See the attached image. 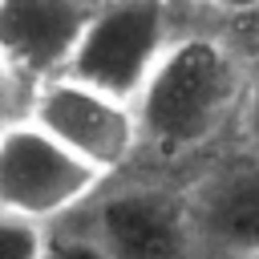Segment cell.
<instances>
[{
  "label": "cell",
  "instance_id": "cell-1",
  "mask_svg": "<svg viewBox=\"0 0 259 259\" xmlns=\"http://www.w3.org/2000/svg\"><path fill=\"white\" fill-rule=\"evenodd\" d=\"M251 73L219 36L170 40L134 97L142 142L158 154H186L210 142L247 101Z\"/></svg>",
  "mask_w": 259,
  "mask_h": 259
},
{
  "label": "cell",
  "instance_id": "cell-2",
  "mask_svg": "<svg viewBox=\"0 0 259 259\" xmlns=\"http://www.w3.org/2000/svg\"><path fill=\"white\" fill-rule=\"evenodd\" d=\"M105 174L77 158L32 117H16L0 134V210L20 219H53L97 190Z\"/></svg>",
  "mask_w": 259,
  "mask_h": 259
},
{
  "label": "cell",
  "instance_id": "cell-3",
  "mask_svg": "<svg viewBox=\"0 0 259 259\" xmlns=\"http://www.w3.org/2000/svg\"><path fill=\"white\" fill-rule=\"evenodd\" d=\"M166 49V0H101L69 61V77L134 101Z\"/></svg>",
  "mask_w": 259,
  "mask_h": 259
},
{
  "label": "cell",
  "instance_id": "cell-4",
  "mask_svg": "<svg viewBox=\"0 0 259 259\" xmlns=\"http://www.w3.org/2000/svg\"><path fill=\"white\" fill-rule=\"evenodd\" d=\"M28 117L45 125L57 142H65L77 158L97 166L101 174L130 162V154L142 146L134 101H121L105 89H93L69 73L36 81V97Z\"/></svg>",
  "mask_w": 259,
  "mask_h": 259
},
{
  "label": "cell",
  "instance_id": "cell-5",
  "mask_svg": "<svg viewBox=\"0 0 259 259\" xmlns=\"http://www.w3.org/2000/svg\"><path fill=\"white\" fill-rule=\"evenodd\" d=\"M101 0H0V61L20 77H61Z\"/></svg>",
  "mask_w": 259,
  "mask_h": 259
},
{
  "label": "cell",
  "instance_id": "cell-6",
  "mask_svg": "<svg viewBox=\"0 0 259 259\" xmlns=\"http://www.w3.org/2000/svg\"><path fill=\"white\" fill-rule=\"evenodd\" d=\"M93 239L109 259H190L198 243L186 202L146 186L101 198Z\"/></svg>",
  "mask_w": 259,
  "mask_h": 259
},
{
  "label": "cell",
  "instance_id": "cell-7",
  "mask_svg": "<svg viewBox=\"0 0 259 259\" xmlns=\"http://www.w3.org/2000/svg\"><path fill=\"white\" fill-rule=\"evenodd\" d=\"M194 239L231 259L259 251V162H235L202 178L186 202Z\"/></svg>",
  "mask_w": 259,
  "mask_h": 259
},
{
  "label": "cell",
  "instance_id": "cell-8",
  "mask_svg": "<svg viewBox=\"0 0 259 259\" xmlns=\"http://www.w3.org/2000/svg\"><path fill=\"white\" fill-rule=\"evenodd\" d=\"M45 243L49 239H45L40 223L0 210V259H40Z\"/></svg>",
  "mask_w": 259,
  "mask_h": 259
},
{
  "label": "cell",
  "instance_id": "cell-9",
  "mask_svg": "<svg viewBox=\"0 0 259 259\" xmlns=\"http://www.w3.org/2000/svg\"><path fill=\"white\" fill-rule=\"evenodd\" d=\"M40 259H109L105 247L97 239H77V235H65V239H49Z\"/></svg>",
  "mask_w": 259,
  "mask_h": 259
},
{
  "label": "cell",
  "instance_id": "cell-10",
  "mask_svg": "<svg viewBox=\"0 0 259 259\" xmlns=\"http://www.w3.org/2000/svg\"><path fill=\"white\" fill-rule=\"evenodd\" d=\"M16 85H20V73H12L0 61V134L16 121Z\"/></svg>",
  "mask_w": 259,
  "mask_h": 259
},
{
  "label": "cell",
  "instance_id": "cell-11",
  "mask_svg": "<svg viewBox=\"0 0 259 259\" xmlns=\"http://www.w3.org/2000/svg\"><path fill=\"white\" fill-rule=\"evenodd\" d=\"M243 125H247V138L259 154V69L251 73V85H247V101H243Z\"/></svg>",
  "mask_w": 259,
  "mask_h": 259
},
{
  "label": "cell",
  "instance_id": "cell-12",
  "mask_svg": "<svg viewBox=\"0 0 259 259\" xmlns=\"http://www.w3.org/2000/svg\"><path fill=\"white\" fill-rule=\"evenodd\" d=\"M190 4H206V8H223V12H251V8H259V0H190Z\"/></svg>",
  "mask_w": 259,
  "mask_h": 259
},
{
  "label": "cell",
  "instance_id": "cell-13",
  "mask_svg": "<svg viewBox=\"0 0 259 259\" xmlns=\"http://www.w3.org/2000/svg\"><path fill=\"white\" fill-rule=\"evenodd\" d=\"M243 259H259V251H255V255H243Z\"/></svg>",
  "mask_w": 259,
  "mask_h": 259
}]
</instances>
